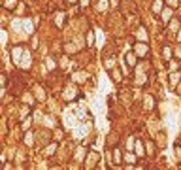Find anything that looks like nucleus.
Here are the masks:
<instances>
[{
  "label": "nucleus",
  "instance_id": "1",
  "mask_svg": "<svg viewBox=\"0 0 181 170\" xmlns=\"http://www.w3.org/2000/svg\"><path fill=\"white\" fill-rule=\"evenodd\" d=\"M147 51H149L147 44H136V45H134V53L138 55V57H145V55H147Z\"/></svg>",
  "mask_w": 181,
  "mask_h": 170
},
{
  "label": "nucleus",
  "instance_id": "2",
  "mask_svg": "<svg viewBox=\"0 0 181 170\" xmlns=\"http://www.w3.org/2000/svg\"><path fill=\"white\" fill-rule=\"evenodd\" d=\"M21 55H23V47H21V45H17V47H13V49H11V59H13L15 62H19Z\"/></svg>",
  "mask_w": 181,
  "mask_h": 170
},
{
  "label": "nucleus",
  "instance_id": "3",
  "mask_svg": "<svg viewBox=\"0 0 181 170\" xmlns=\"http://www.w3.org/2000/svg\"><path fill=\"white\" fill-rule=\"evenodd\" d=\"M126 64L128 66H136V64H138V55H136V53H128L126 55Z\"/></svg>",
  "mask_w": 181,
  "mask_h": 170
},
{
  "label": "nucleus",
  "instance_id": "4",
  "mask_svg": "<svg viewBox=\"0 0 181 170\" xmlns=\"http://www.w3.org/2000/svg\"><path fill=\"white\" fill-rule=\"evenodd\" d=\"M161 11H162V0H155L153 2V13L161 15Z\"/></svg>",
  "mask_w": 181,
  "mask_h": 170
},
{
  "label": "nucleus",
  "instance_id": "5",
  "mask_svg": "<svg viewBox=\"0 0 181 170\" xmlns=\"http://www.w3.org/2000/svg\"><path fill=\"white\" fill-rule=\"evenodd\" d=\"M96 159H98V155H96V153H89V155H87V164H85V166H93Z\"/></svg>",
  "mask_w": 181,
  "mask_h": 170
},
{
  "label": "nucleus",
  "instance_id": "6",
  "mask_svg": "<svg viewBox=\"0 0 181 170\" xmlns=\"http://www.w3.org/2000/svg\"><path fill=\"white\" fill-rule=\"evenodd\" d=\"M87 45L90 47V45H95V32L93 30H89L87 32Z\"/></svg>",
  "mask_w": 181,
  "mask_h": 170
},
{
  "label": "nucleus",
  "instance_id": "7",
  "mask_svg": "<svg viewBox=\"0 0 181 170\" xmlns=\"http://www.w3.org/2000/svg\"><path fill=\"white\" fill-rule=\"evenodd\" d=\"M161 15H162V21H168V19L172 17V10H170V8H164V10L161 11Z\"/></svg>",
  "mask_w": 181,
  "mask_h": 170
},
{
  "label": "nucleus",
  "instance_id": "8",
  "mask_svg": "<svg viewBox=\"0 0 181 170\" xmlns=\"http://www.w3.org/2000/svg\"><path fill=\"white\" fill-rule=\"evenodd\" d=\"M136 153H138V155H145V151H143V145H142V142L140 140H136Z\"/></svg>",
  "mask_w": 181,
  "mask_h": 170
},
{
  "label": "nucleus",
  "instance_id": "9",
  "mask_svg": "<svg viewBox=\"0 0 181 170\" xmlns=\"http://www.w3.org/2000/svg\"><path fill=\"white\" fill-rule=\"evenodd\" d=\"M109 4H108V0H98V10L100 11H108Z\"/></svg>",
  "mask_w": 181,
  "mask_h": 170
},
{
  "label": "nucleus",
  "instance_id": "10",
  "mask_svg": "<svg viewBox=\"0 0 181 170\" xmlns=\"http://www.w3.org/2000/svg\"><path fill=\"white\" fill-rule=\"evenodd\" d=\"M17 6V0H6L4 2V8H8V10H13Z\"/></svg>",
  "mask_w": 181,
  "mask_h": 170
},
{
  "label": "nucleus",
  "instance_id": "11",
  "mask_svg": "<svg viewBox=\"0 0 181 170\" xmlns=\"http://www.w3.org/2000/svg\"><path fill=\"white\" fill-rule=\"evenodd\" d=\"M113 161H115V164H117V166L121 164V151H119V149L113 151Z\"/></svg>",
  "mask_w": 181,
  "mask_h": 170
},
{
  "label": "nucleus",
  "instance_id": "12",
  "mask_svg": "<svg viewBox=\"0 0 181 170\" xmlns=\"http://www.w3.org/2000/svg\"><path fill=\"white\" fill-rule=\"evenodd\" d=\"M162 55H164L166 61H170V59H172V47H164V49H162Z\"/></svg>",
  "mask_w": 181,
  "mask_h": 170
},
{
  "label": "nucleus",
  "instance_id": "13",
  "mask_svg": "<svg viewBox=\"0 0 181 170\" xmlns=\"http://www.w3.org/2000/svg\"><path fill=\"white\" fill-rule=\"evenodd\" d=\"M145 108H155V100H153V96H145Z\"/></svg>",
  "mask_w": 181,
  "mask_h": 170
},
{
  "label": "nucleus",
  "instance_id": "14",
  "mask_svg": "<svg viewBox=\"0 0 181 170\" xmlns=\"http://www.w3.org/2000/svg\"><path fill=\"white\" fill-rule=\"evenodd\" d=\"M181 27H179V21L177 19H174L172 23H170V30H179Z\"/></svg>",
  "mask_w": 181,
  "mask_h": 170
},
{
  "label": "nucleus",
  "instance_id": "15",
  "mask_svg": "<svg viewBox=\"0 0 181 170\" xmlns=\"http://www.w3.org/2000/svg\"><path fill=\"white\" fill-rule=\"evenodd\" d=\"M55 149H57V145H55V144H51L49 148H47V151H45V153H47V155H53V153H55Z\"/></svg>",
  "mask_w": 181,
  "mask_h": 170
},
{
  "label": "nucleus",
  "instance_id": "16",
  "mask_svg": "<svg viewBox=\"0 0 181 170\" xmlns=\"http://www.w3.org/2000/svg\"><path fill=\"white\" fill-rule=\"evenodd\" d=\"M55 23H57V27H62V25H64V15H59Z\"/></svg>",
  "mask_w": 181,
  "mask_h": 170
},
{
  "label": "nucleus",
  "instance_id": "17",
  "mask_svg": "<svg viewBox=\"0 0 181 170\" xmlns=\"http://www.w3.org/2000/svg\"><path fill=\"white\" fill-rule=\"evenodd\" d=\"M111 78L115 80V81H119V80H121V76L117 74V70H111Z\"/></svg>",
  "mask_w": 181,
  "mask_h": 170
},
{
  "label": "nucleus",
  "instance_id": "18",
  "mask_svg": "<svg viewBox=\"0 0 181 170\" xmlns=\"http://www.w3.org/2000/svg\"><path fill=\"white\" fill-rule=\"evenodd\" d=\"M179 76H181V74H172V76H170V80H172V83H175V81L179 80Z\"/></svg>",
  "mask_w": 181,
  "mask_h": 170
},
{
  "label": "nucleus",
  "instance_id": "19",
  "mask_svg": "<svg viewBox=\"0 0 181 170\" xmlns=\"http://www.w3.org/2000/svg\"><path fill=\"white\" fill-rule=\"evenodd\" d=\"M25 142L30 145V144H32V134H27V136H25Z\"/></svg>",
  "mask_w": 181,
  "mask_h": 170
},
{
  "label": "nucleus",
  "instance_id": "20",
  "mask_svg": "<svg viewBox=\"0 0 181 170\" xmlns=\"http://www.w3.org/2000/svg\"><path fill=\"white\" fill-rule=\"evenodd\" d=\"M175 155L181 157V148H179V145H175Z\"/></svg>",
  "mask_w": 181,
  "mask_h": 170
},
{
  "label": "nucleus",
  "instance_id": "21",
  "mask_svg": "<svg viewBox=\"0 0 181 170\" xmlns=\"http://www.w3.org/2000/svg\"><path fill=\"white\" fill-rule=\"evenodd\" d=\"M168 4L170 6H177V0H168Z\"/></svg>",
  "mask_w": 181,
  "mask_h": 170
},
{
  "label": "nucleus",
  "instance_id": "22",
  "mask_svg": "<svg viewBox=\"0 0 181 170\" xmlns=\"http://www.w3.org/2000/svg\"><path fill=\"white\" fill-rule=\"evenodd\" d=\"M177 42H181V29L177 30Z\"/></svg>",
  "mask_w": 181,
  "mask_h": 170
},
{
  "label": "nucleus",
  "instance_id": "23",
  "mask_svg": "<svg viewBox=\"0 0 181 170\" xmlns=\"http://www.w3.org/2000/svg\"><path fill=\"white\" fill-rule=\"evenodd\" d=\"M68 2H76V0H68Z\"/></svg>",
  "mask_w": 181,
  "mask_h": 170
}]
</instances>
